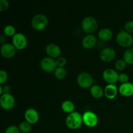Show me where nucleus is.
I'll list each match as a JSON object with an SVG mask.
<instances>
[{
  "instance_id": "6ab92c4d",
  "label": "nucleus",
  "mask_w": 133,
  "mask_h": 133,
  "mask_svg": "<svg viewBox=\"0 0 133 133\" xmlns=\"http://www.w3.org/2000/svg\"><path fill=\"white\" fill-rule=\"evenodd\" d=\"M90 93L93 97L95 98H100L103 95V90L100 86L97 84H94L90 88Z\"/></svg>"
},
{
  "instance_id": "b1692460",
  "label": "nucleus",
  "mask_w": 133,
  "mask_h": 133,
  "mask_svg": "<svg viewBox=\"0 0 133 133\" xmlns=\"http://www.w3.org/2000/svg\"><path fill=\"white\" fill-rule=\"evenodd\" d=\"M4 33L7 36H14L16 35V29L12 25H7L4 28Z\"/></svg>"
},
{
  "instance_id": "c85d7f7f",
  "label": "nucleus",
  "mask_w": 133,
  "mask_h": 133,
  "mask_svg": "<svg viewBox=\"0 0 133 133\" xmlns=\"http://www.w3.org/2000/svg\"><path fill=\"white\" fill-rule=\"evenodd\" d=\"M8 78V74L6 71L3 70H1L0 71V83L1 84L5 83Z\"/></svg>"
},
{
  "instance_id": "f257e3e1",
  "label": "nucleus",
  "mask_w": 133,
  "mask_h": 133,
  "mask_svg": "<svg viewBox=\"0 0 133 133\" xmlns=\"http://www.w3.org/2000/svg\"><path fill=\"white\" fill-rule=\"evenodd\" d=\"M83 116L78 112H73L68 115L66 119V124L71 129H77L83 123Z\"/></svg>"
},
{
  "instance_id": "72a5a7b5",
  "label": "nucleus",
  "mask_w": 133,
  "mask_h": 133,
  "mask_svg": "<svg viewBox=\"0 0 133 133\" xmlns=\"http://www.w3.org/2000/svg\"><path fill=\"white\" fill-rule=\"evenodd\" d=\"M22 133H25V132H22Z\"/></svg>"
},
{
  "instance_id": "9d476101",
  "label": "nucleus",
  "mask_w": 133,
  "mask_h": 133,
  "mask_svg": "<svg viewBox=\"0 0 133 133\" xmlns=\"http://www.w3.org/2000/svg\"><path fill=\"white\" fill-rule=\"evenodd\" d=\"M16 48L10 43H5L1 48V53L5 58H12L16 54Z\"/></svg>"
},
{
  "instance_id": "dca6fc26",
  "label": "nucleus",
  "mask_w": 133,
  "mask_h": 133,
  "mask_svg": "<svg viewBox=\"0 0 133 133\" xmlns=\"http://www.w3.org/2000/svg\"><path fill=\"white\" fill-rule=\"evenodd\" d=\"M119 91L123 96L129 97L133 95V84L131 83H123L119 86Z\"/></svg>"
},
{
  "instance_id": "f8f14e48",
  "label": "nucleus",
  "mask_w": 133,
  "mask_h": 133,
  "mask_svg": "<svg viewBox=\"0 0 133 133\" xmlns=\"http://www.w3.org/2000/svg\"><path fill=\"white\" fill-rule=\"evenodd\" d=\"M116 56V51L112 48L107 47L103 49L100 53V57L104 62H110Z\"/></svg>"
},
{
  "instance_id": "4be33fe9",
  "label": "nucleus",
  "mask_w": 133,
  "mask_h": 133,
  "mask_svg": "<svg viewBox=\"0 0 133 133\" xmlns=\"http://www.w3.org/2000/svg\"><path fill=\"white\" fill-rule=\"evenodd\" d=\"M66 70L62 67H58L55 70V75L58 79H63L66 76Z\"/></svg>"
},
{
  "instance_id": "473e14b6",
  "label": "nucleus",
  "mask_w": 133,
  "mask_h": 133,
  "mask_svg": "<svg viewBox=\"0 0 133 133\" xmlns=\"http://www.w3.org/2000/svg\"><path fill=\"white\" fill-rule=\"evenodd\" d=\"M0 94L1 95L3 94V87L1 86H0Z\"/></svg>"
},
{
  "instance_id": "aec40b11",
  "label": "nucleus",
  "mask_w": 133,
  "mask_h": 133,
  "mask_svg": "<svg viewBox=\"0 0 133 133\" xmlns=\"http://www.w3.org/2000/svg\"><path fill=\"white\" fill-rule=\"evenodd\" d=\"M62 109L66 112H73L75 109V105L74 103L71 101L66 100L64 101L62 104Z\"/></svg>"
},
{
  "instance_id": "bb28decb",
  "label": "nucleus",
  "mask_w": 133,
  "mask_h": 133,
  "mask_svg": "<svg viewBox=\"0 0 133 133\" xmlns=\"http://www.w3.org/2000/svg\"><path fill=\"white\" fill-rule=\"evenodd\" d=\"M125 29L129 33L133 32V21H128L125 24Z\"/></svg>"
},
{
  "instance_id": "1a4fd4ad",
  "label": "nucleus",
  "mask_w": 133,
  "mask_h": 133,
  "mask_svg": "<svg viewBox=\"0 0 133 133\" xmlns=\"http://www.w3.org/2000/svg\"><path fill=\"white\" fill-rule=\"evenodd\" d=\"M13 45L15 46L16 49H23L25 48L27 44V40L26 36L23 34L18 32L16 33L12 37Z\"/></svg>"
},
{
  "instance_id": "7ed1b4c3",
  "label": "nucleus",
  "mask_w": 133,
  "mask_h": 133,
  "mask_svg": "<svg viewBox=\"0 0 133 133\" xmlns=\"http://www.w3.org/2000/svg\"><path fill=\"white\" fill-rule=\"evenodd\" d=\"M116 41L121 46L127 48L131 46L133 44V37L127 31H121L117 35Z\"/></svg>"
},
{
  "instance_id": "2eb2a0df",
  "label": "nucleus",
  "mask_w": 133,
  "mask_h": 133,
  "mask_svg": "<svg viewBox=\"0 0 133 133\" xmlns=\"http://www.w3.org/2000/svg\"><path fill=\"white\" fill-rule=\"evenodd\" d=\"M97 38L92 35H88L84 37L82 41V44L83 46L86 49H91L97 43Z\"/></svg>"
},
{
  "instance_id": "393cba45",
  "label": "nucleus",
  "mask_w": 133,
  "mask_h": 133,
  "mask_svg": "<svg viewBox=\"0 0 133 133\" xmlns=\"http://www.w3.org/2000/svg\"><path fill=\"white\" fill-rule=\"evenodd\" d=\"M126 63L125 61L124 60H118L116 62V68L118 70H119V71H122V70H123L126 67Z\"/></svg>"
},
{
  "instance_id": "2f4dec72",
  "label": "nucleus",
  "mask_w": 133,
  "mask_h": 133,
  "mask_svg": "<svg viewBox=\"0 0 133 133\" xmlns=\"http://www.w3.org/2000/svg\"><path fill=\"white\" fill-rule=\"evenodd\" d=\"M3 35H1V36H0V38H1V42L3 43L4 42V40H5V39H3Z\"/></svg>"
},
{
  "instance_id": "6e6552de",
  "label": "nucleus",
  "mask_w": 133,
  "mask_h": 133,
  "mask_svg": "<svg viewBox=\"0 0 133 133\" xmlns=\"http://www.w3.org/2000/svg\"><path fill=\"white\" fill-rule=\"evenodd\" d=\"M40 67L47 72H51L57 68L56 61L51 57H44L40 62Z\"/></svg>"
},
{
  "instance_id": "cd10ccee",
  "label": "nucleus",
  "mask_w": 133,
  "mask_h": 133,
  "mask_svg": "<svg viewBox=\"0 0 133 133\" xmlns=\"http://www.w3.org/2000/svg\"><path fill=\"white\" fill-rule=\"evenodd\" d=\"M56 64L58 67H63L66 64V59L64 57H59L56 59Z\"/></svg>"
},
{
  "instance_id": "39448f33",
  "label": "nucleus",
  "mask_w": 133,
  "mask_h": 133,
  "mask_svg": "<svg viewBox=\"0 0 133 133\" xmlns=\"http://www.w3.org/2000/svg\"><path fill=\"white\" fill-rule=\"evenodd\" d=\"M77 83L82 88H87L91 87L94 83L92 75L87 72H82L77 76Z\"/></svg>"
},
{
  "instance_id": "20e7f679",
  "label": "nucleus",
  "mask_w": 133,
  "mask_h": 133,
  "mask_svg": "<svg viewBox=\"0 0 133 133\" xmlns=\"http://www.w3.org/2000/svg\"><path fill=\"white\" fill-rule=\"evenodd\" d=\"M32 25L38 31L44 29L48 25V20L47 17L44 14H36L32 19Z\"/></svg>"
},
{
  "instance_id": "c756f323",
  "label": "nucleus",
  "mask_w": 133,
  "mask_h": 133,
  "mask_svg": "<svg viewBox=\"0 0 133 133\" xmlns=\"http://www.w3.org/2000/svg\"><path fill=\"white\" fill-rule=\"evenodd\" d=\"M9 3L6 0H0V11H4L9 8Z\"/></svg>"
},
{
  "instance_id": "a211bd4d",
  "label": "nucleus",
  "mask_w": 133,
  "mask_h": 133,
  "mask_svg": "<svg viewBox=\"0 0 133 133\" xmlns=\"http://www.w3.org/2000/svg\"><path fill=\"white\" fill-rule=\"evenodd\" d=\"M98 36L103 41H107L112 37V32L108 28H103L99 31Z\"/></svg>"
},
{
  "instance_id": "4468645a",
  "label": "nucleus",
  "mask_w": 133,
  "mask_h": 133,
  "mask_svg": "<svg viewBox=\"0 0 133 133\" xmlns=\"http://www.w3.org/2000/svg\"><path fill=\"white\" fill-rule=\"evenodd\" d=\"M45 51L51 57H59L61 53V49L55 44H49L45 48Z\"/></svg>"
},
{
  "instance_id": "f3484780",
  "label": "nucleus",
  "mask_w": 133,
  "mask_h": 133,
  "mask_svg": "<svg viewBox=\"0 0 133 133\" xmlns=\"http://www.w3.org/2000/svg\"><path fill=\"white\" fill-rule=\"evenodd\" d=\"M106 97L109 99H114L118 93V89L114 84H109L106 86L104 90Z\"/></svg>"
},
{
  "instance_id": "0eeeda50",
  "label": "nucleus",
  "mask_w": 133,
  "mask_h": 133,
  "mask_svg": "<svg viewBox=\"0 0 133 133\" xmlns=\"http://www.w3.org/2000/svg\"><path fill=\"white\" fill-rule=\"evenodd\" d=\"M83 120L84 124L89 127H95L98 123V118L94 112L87 111L83 114Z\"/></svg>"
},
{
  "instance_id": "423d86ee",
  "label": "nucleus",
  "mask_w": 133,
  "mask_h": 133,
  "mask_svg": "<svg viewBox=\"0 0 133 133\" xmlns=\"http://www.w3.org/2000/svg\"><path fill=\"white\" fill-rule=\"evenodd\" d=\"M0 104L4 109L10 110L15 105V99L10 94H3L0 97Z\"/></svg>"
},
{
  "instance_id": "7c9ffc66",
  "label": "nucleus",
  "mask_w": 133,
  "mask_h": 133,
  "mask_svg": "<svg viewBox=\"0 0 133 133\" xmlns=\"http://www.w3.org/2000/svg\"><path fill=\"white\" fill-rule=\"evenodd\" d=\"M129 80V75L126 74H119V76H118V81L121 83H127Z\"/></svg>"
},
{
  "instance_id": "f03ea898",
  "label": "nucleus",
  "mask_w": 133,
  "mask_h": 133,
  "mask_svg": "<svg viewBox=\"0 0 133 133\" xmlns=\"http://www.w3.org/2000/svg\"><path fill=\"white\" fill-rule=\"evenodd\" d=\"M97 22L94 17L87 16L82 22V28L87 33H92L97 29Z\"/></svg>"
},
{
  "instance_id": "a878e982",
  "label": "nucleus",
  "mask_w": 133,
  "mask_h": 133,
  "mask_svg": "<svg viewBox=\"0 0 133 133\" xmlns=\"http://www.w3.org/2000/svg\"><path fill=\"white\" fill-rule=\"evenodd\" d=\"M19 127L15 125H10L6 128L5 133H19Z\"/></svg>"
},
{
  "instance_id": "ddd939ff",
  "label": "nucleus",
  "mask_w": 133,
  "mask_h": 133,
  "mask_svg": "<svg viewBox=\"0 0 133 133\" xmlns=\"http://www.w3.org/2000/svg\"><path fill=\"white\" fill-rule=\"evenodd\" d=\"M25 118L29 123L31 124L35 123L38 122L39 119L38 112L36 111V109L33 108H29L27 109L25 112Z\"/></svg>"
},
{
  "instance_id": "5701e85b",
  "label": "nucleus",
  "mask_w": 133,
  "mask_h": 133,
  "mask_svg": "<svg viewBox=\"0 0 133 133\" xmlns=\"http://www.w3.org/2000/svg\"><path fill=\"white\" fill-rule=\"evenodd\" d=\"M19 129L22 132L28 133L32 129V125L28 122H23L19 125Z\"/></svg>"
},
{
  "instance_id": "9b49d317",
  "label": "nucleus",
  "mask_w": 133,
  "mask_h": 133,
  "mask_svg": "<svg viewBox=\"0 0 133 133\" xmlns=\"http://www.w3.org/2000/svg\"><path fill=\"white\" fill-rule=\"evenodd\" d=\"M119 75L113 69H107L103 73V77L104 80L110 84H113L118 80Z\"/></svg>"
},
{
  "instance_id": "412c9836",
  "label": "nucleus",
  "mask_w": 133,
  "mask_h": 133,
  "mask_svg": "<svg viewBox=\"0 0 133 133\" xmlns=\"http://www.w3.org/2000/svg\"><path fill=\"white\" fill-rule=\"evenodd\" d=\"M123 58L126 63L129 64H133V48H130L125 51Z\"/></svg>"
}]
</instances>
